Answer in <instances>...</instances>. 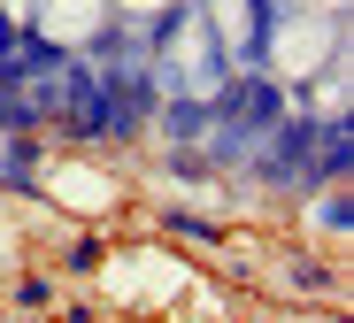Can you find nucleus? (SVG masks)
I'll return each mask as SVG.
<instances>
[{
    "instance_id": "obj_1",
    "label": "nucleus",
    "mask_w": 354,
    "mask_h": 323,
    "mask_svg": "<svg viewBox=\"0 0 354 323\" xmlns=\"http://www.w3.org/2000/svg\"><path fill=\"white\" fill-rule=\"evenodd\" d=\"M354 162V131L346 123H308L301 131V185H339Z\"/></svg>"
},
{
    "instance_id": "obj_2",
    "label": "nucleus",
    "mask_w": 354,
    "mask_h": 323,
    "mask_svg": "<svg viewBox=\"0 0 354 323\" xmlns=\"http://www.w3.org/2000/svg\"><path fill=\"white\" fill-rule=\"evenodd\" d=\"M31 162H39V154H31V139H24V131L0 147V177H8V185H31Z\"/></svg>"
},
{
    "instance_id": "obj_3",
    "label": "nucleus",
    "mask_w": 354,
    "mask_h": 323,
    "mask_svg": "<svg viewBox=\"0 0 354 323\" xmlns=\"http://www.w3.org/2000/svg\"><path fill=\"white\" fill-rule=\"evenodd\" d=\"M169 231H185V239H216V223H201V216H185V208H177V216H162Z\"/></svg>"
}]
</instances>
